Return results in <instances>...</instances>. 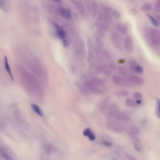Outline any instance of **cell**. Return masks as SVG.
Returning <instances> with one entry per match:
<instances>
[{
  "mask_svg": "<svg viewBox=\"0 0 160 160\" xmlns=\"http://www.w3.org/2000/svg\"><path fill=\"white\" fill-rule=\"evenodd\" d=\"M146 38L150 44L155 48H159L160 32L157 29L150 28L146 32Z\"/></svg>",
  "mask_w": 160,
  "mask_h": 160,
  "instance_id": "cell-1",
  "label": "cell"
},
{
  "mask_svg": "<svg viewBox=\"0 0 160 160\" xmlns=\"http://www.w3.org/2000/svg\"><path fill=\"white\" fill-rule=\"evenodd\" d=\"M111 39L113 45L115 48L118 50H122V38L119 33L116 31L113 32L111 34Z\"/></svg>",
  "mask_w": 160,
  "mask_h": 160,
  "instance_id": "cell-2",
  "label": "cell"
},
{
  "mask_svg": "<svg viewBox=\"0 0 160 160\" xmlns=\"http://www.w3.org/2000/svg\"><path fill=\"white\" fill-rule=\"evenodd\" d=\"M107 128L113 132L120 133L123 132L124 127L120 123L114 121H110L107 124Z\"/></svg>",
  "mask_w": 160,
  "mask_h": 160,
  "instance_id": "cell-3",
  "label": "cell"
},
{
  "mask_svg": "<svg viewBox=\"0 0 160 160\" xmlns=\"http://www.w3.org/2000/svg\"><path fill=\"white\" fill-rule=\"evenodd\" d=\"M124 46L125 50L128 53H131L134 51V42L131 37L128 36L125 38L124 40Z\"/></svg>",
  "mask_w": 160,
  "mask_h": 160,
  "instance_id": "cell-4",
  "label": "cell"
},
{
  "mask_svg": "<svg viewBox=\"0 0 160 160\" xmlns=\"http://www.w3.org/2000/svg\"><path fill=\"white\" fill-rule=\"evenodd\" d=\"M54 25L57 29L58 35L61 39H62L64 46L65 47H67L68 43L66 39V34L65 31L61 27L57 24H54Z\"/></svg>",
  "mask_w": 160,
  "mask_h": 160,
  "instance_id": "cell-5",
  "label": "cell"
},
{
  "mask_svg": "<svg viewBox=\"0 0 160 160\" xmlns=\"http://www.w3.org/2000/svg\"><path fill=\"white\" fill-rule=\"evenodd\" d=\"M113 81L115 84L121 86H126L130 85L128 80L121 77L115 76L113 78Z\"/></svg>",
  "mask_w": 160,
  "mask_h": 160,
  "instance_id": "cell-6",
  "label": "cell"
},
{
  "mask_svg": "<svg viewBox=\"0 0 160 160\" xmlns=\"http://www.w3.org/2000/svg\"><path fill=\"white\" fill-rule=\"evenodd\" d=\"M129 84L131 85H140L143 84L144 81L143 79L139 77L131 76L128 80Z\"/></svg>",
  "mask_w": 160,
  "mask_h": 160,
  "instance_id": "cell-7",
  "label": "cell"
},
{
  "mask_svg": "<svg viewBox=\"0 0 160 160\" xmlns=\"http://www.w3.org/2000/svg\"><path fill=\"white\" fill-rule=\"evenodd\" d=\"M0 8L5 12H9L11 9L10 1L6 0H0Z\"/></svg>",
  "mask_w": 160,
  "mask_h": 160,
  "instance_id": "cell-8",
  "label": "cell"
},
{
  "mask_svg": "<svg viewBox=\"0 0 160 160\" xmlns=\"http://www.w3.org/2000/svg\"><path fill=\"white\" fill-rule=\"evenodd\" d=\"M118 30L122 35L125 36L128 33V29L127 26L125 24L118 23L116 26Z\"/></svg>",
  "mask_w": 160,
  "mask_h": 160,
  "instance_id": "cell-9",
  "label": "cell"
},
{
  "mask_svg": "<svg viewBox=\"0 0 160 160\" xmlns=\"http://www.w3.org/2000/svg\"><path fill=\"white\" fill-rule=\"evenodd\" d=\"M5 66L6 71L8 73L12 81H14V78L13 75L12 71L10 67L9 63L8 58L7 56H4Z\"/></svg>",
  "mask_w": 160,
  "mask_h": 160,
  "instance_id": "cell-10",
  "label": "cell"
},
{
  "mask_svg": "<svg viewBox=\"0 0 160 160\" xmlns=\"http://www.w3.org/2000/svg\"><path fill=\"white\" fill-rule=\"evenodd\" d=\"M83 134L85 136L88 137L89 140L92 141L95 140V136L92 132L91 130L89 129H86L83 132Z\"/></svg>",
  "mask_w": 160,
  "mask_h": 160,
  "instance_id": "cell-11",
  "label": "cell"
},
{
  "mask_svg": "<svg viewBox=\"0 0 160 160\" xmlns=\"http://www.w3.org/2000/svg\"><path fill=\"white\" fill-rule=\"evenodd\" d=\"M134 144L136 150L138 152L141 150V145L139 139L136 137H134Z\"/></svg>",
  "mask_w": 160,
  "mask_h": 160,
  "instance_id": "cell-12",
  "label": "cell"
},
{
  "mask_svg": "<svg viewBox=\"0 0 160 160\" xmlns=\"http://www.w3.org/2000/svg\"><path fill=\"white\" fill-rule=\"evenodd\" d=\"M129 133L131 136L134 137L139 134V129L136 126H131L129 129Z\"/></svg>",
  "mask_w": 160,
  "mask_h": 160,
  "instance_id": "cell-13",
  "label": "cell"
},
{
  "mask_svg": "<svg viewBox=\"0 0 160 160\" xmlns=\"http://www.w3.org/2000/svg\"><path fill=\"white\" fill-rule=\"evenodd\" d=\"M114 116L116 117V119L119 121H126L129 119L128 116L124 114H118L117 113L114 115Z\"/></svg>",
  "mask_w": 160,
  "mask_h": 160,
  "instance_id": "cell-14",
  "label": "cell"
},
{
  "mask_svg": "<svg viewBox=\"0 0 160 160\" xmlns=\"http://www.w3.org/2000/svg\"><path fill=\"white\" fill-rule=\"evenodd\" d=\"M152 9V5L149 3H144L142 5L140 8L141 10L143 12H147L150 11Z\"/></svg>",
  "mask_w": 160,
  "mask_h": 160,
  "instance_id": "cell-15",
  "label": "cell"
},
{
  "mask_svg": "<svg viewBox=\"0 0 160 160\" xmlns=\"http://www.w3.org/2000/svg\"><path fill=\"white\" fill-rule=\"evenodd\" d=\"M31 106L33 111L37 114L40 116H43V113L40 109L36 104L34 103H32L31 104Z\"/></svg>",
  "mask_w": 160,
  "mask_h": 160,
  "instance_id": "cell-16",
  "label": "cell"
},
{
  "mask_svg": "<svg viewBox=\"0 0 160 160\" xmlns=\"http://www.w3.org/2000/svg\"><path fill=\"white\" fill-rule=\"evenodd\" d=\"M118 72L120 75L124 76H127L129 75V71L126 68L120 66L118 68Z\"/></svg>",
  "mask_w": 160,
  "mask_h": 160,
  "instance_id": "cell-17",
  "label": "cell"
},
{
  "mask_svg": "<svg viewBox=\"0 0 160 160\" xmlns=\"http://www.w3.org/2000/svg\"><path fill=\"white\" fill-rule=\"evenodd\" d=\"M147 16L150 20L153 26L156 27L159 26V25L158 22L153 16H152L151 15H149V14H147Z\"/></svg>",
  "mask_w": 160,
  "mask_h": 160,
  "instance_id": "cell-18",
  "label": "cell"
},
{
  "mask_svg": "<svg viewBox=\"0 0 160 160\" xmlns=\"http://www.w3.org/2000/svg\"><path fill=\"white\" fill-rule=\"evenodd\" d=\"M0 154L5 160H15L11 156L8 154L2 149H0Z\"/></svg>",
  "mask_w": 160,
  "mask_h": 160,
  "instance_id": "cell-19",
  "label": "cell"
},
{
  "mask_svg": "<svg viewBox=\"0 0 160 160\" xmlns=\"http://www.w3.org/2000/svg\"><path fill=\"white\" fill-rule=\"evenodd\" d=\"M111 15L114 17L116 19H119L121 17V14L118 10L116 9H113L111 12Z\"/></svg>",
  "mask_w": 160,
  "mask_h": 160,
  "instance_id": "cell-20",
  "label": "cell"
},
{
  "mask_svg": "<svg viewBox=\"0 0 160 160\" xmlns=\"http://www.w3.org/2000/svg\"><path fill=\"white\" fill-rule=\"evenodd\" d=\"M137 63L136 62L135 60H130L129 61V66H130L131 70L133 71H134L136 66L137 65Z\"/></svg>",
  "mask_w": 160,
  "mask_h": 160,
  "instance_id": "cell-21",
  "label": "cell"
},
{
  "mask_svg": "<svg viewBox=\"0 0 160 160\" xmlns=\"http://www.w3.org/2000/svg\"><path fill=\"white\" fill-rule=\"evenodd\" d=\"M126 105L130 107H134L136 105L135 102L130 98H128L126 102Z\"/></svg>",
  "mask_w": 160,
  "mask_h": 160,
  "instance_id": "cell-22",
  "label": "cell"
},
{
  "mask_svg": "<svg viewBox=\"0 0 160 160\" xmlns=\"http://www.w3.org/2000/svg\"><path fill=\"white\" fill-rule=\"evenodd\" d=\"M143 71H144V70H143L142 67L138 64L136 66L134 71L136 73H137L141 74L142 73Z\"/></svg>",
  "mask_w": 160,
  "mask_h": 160,
  "instance_id": "cell-23",
  "label": "cell"
},
{
  "mask_svg": "<svg viewBox=\"0 0 160 160\" xmlns=\"http://www.w3.org/2000/svg\"><path fill=\"white\" fill-rule=\"evenodd\" d=\"M160 100L159 98H157L156 101V114L157 117L158 118L160 117Z\"/></svg>",
  "mask_w": 160,
  "mask_h": 160,
  "instance_id": "cell-24",
  "label": "cell"
},
{
  "mask_svg": "<svg viewBox=\"0 0 160 160\" xmlns=\"http://www.w3.org/2000/svg\"><path fill=\"white\" fill-rule=\"evenodd\" d=\"M93 83L95 85H103L104 82L102 79H94L92 80Z\"/></svg>",
  "mask_w": 160,
  "mask_h": 160,
  "instance_id": "cell-25",
  "label": "cell"
},
{
  "mask_svg": "<svg viewBox=\"0 0 160 160\" xmlns=\"http://www.w3.org/2000/svg\"><path fill=\"white\" fill-rule=\"evenodd\" d=\"M154 8L156 12H159L160 11V1H158L156 2L154 5Z\"/></svg>",
  "mask_w": 160,
  "mask_h": 160,
  "instance_id": "cell-26",
  "label": "cell"
},
{
  "mask_svg": "<svg viewBox=\"0 0 160 160\" xmlns=\"http://www.w3.org/2000/svg\"><path fill=\"white\" fill-rule=\"evenodd\" d=\"M129 95V93L127 91H120L117 93V95L119 97H125Z\"/></svg>",
  "mask_w": 160,
  "mask_h": 160,
  "instance_id": "cell-27",
  "label": "cell"
},
{
  "mask_svg": "<svg viewBox=\"0 0 160 160\" xmlns=\"http://www.w3.org/2000/svg\"><path fill=\"white\" fill-rule=\"evenodd\" d=\"M133 97L134 98L137 100L140 99L142 98L141 93L138 92H136L134 93Z\"/></svg>",
  "mask_w": 160,
  "mask_h": 160,
  "instance_id": "cell-28",
  "label": "cell"
},
{
  "mask_svg": "<svg viewBox=\"0 0 160 160\" xmlns=\"http://www.w3.org/2000/svg\"><path fill=\"white\" fill-rule=\"evenodd\" d=\"M62 13L67 18L70 17V12L69 10H64L62 11Z\"/></svg>",
  "mask_w": 160,
  "mask_h": 160,
  "instance_id": "cell-29",
  "label": "cell"
},
{
  "mask_svg": "<svg viewBox=\"0 0 160 160\" xmlns=\"http://www.w3.org/2000/svg\"><path fill=\"white\" fill-rule=\"evenodd\" d=\"M103 144L104 145L107 147H111L112 145V143L107 141L104 140L103 142Z\"/></svg>",
  "mask_w": 160,
  "mask_h": 160,
  "instance_id": "cell-30",
  "label": "cell"
},
{
  "mask_svg": "<svg viewBox=\"0 0 160 160\" xmlns=\"http://www.w3.org/2000/svg\"><path fill=\"white\" fill-rule=\"evenodd\" d=\"M141 101L140 100V99L137 100L136 101V103L138 104H140L141 103Z\"/></svg>",
  "mask_w": 160,
  "mask_h": 160,
  "instance_id": "cell-31",
  "label": "cell"
}]
</instances>
